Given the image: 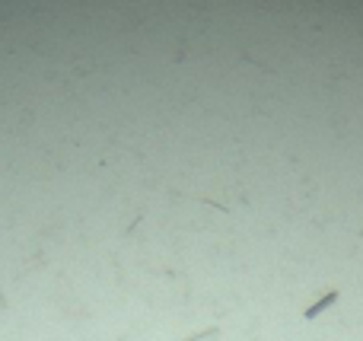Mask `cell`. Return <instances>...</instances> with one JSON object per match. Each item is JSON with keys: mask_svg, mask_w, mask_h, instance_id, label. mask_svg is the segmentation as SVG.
Instances as JSON below:
<instances>
[{"mask_svg": "<svg viewBox=\"0 0 363 341\" xmlns=\"http://www.w3.org/2000/svg\"><path fill=\"white\" fill-rule=\"evenodd\" d=\"M335 300H338V294H328V296H322V300H318V303H316V306H312V309H306V319H316V316L322 313V309L328 306V303H335Z\"/></svg>", "mask_w": 363, "mask_h": 341, "instance_id": "cell-1", "label": "cell"}]
</instances>
